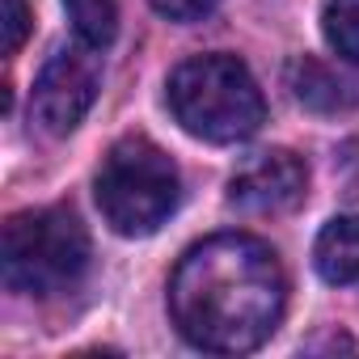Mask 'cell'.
Wrapping results in <instances>:
<instances>
[{
  "mask_svg": "<svg viewBox=\"0 0 359 359\" xmlns=\"http://www.w3.org/2000/svg\"><path fill=\"white\" fill-rule=\"evenodd\" d=\"M0 30H5V55H18L30 34V9L26 0H5L0 5Z\"/></svg>",
  "mask_w": 359,
  "mask_h": 359,
  "instance_id": "obj_11",
  "label": "cell"
},
{
  "mask_svg": "<svg viewBox=\"0 0 359 359\" xmlns=\"http://www.w3.org/2000/svg\"><path fill=\"white\" fill-rule=\"evenodd\" d=\"M321 34L338 60L359 64V0H325Z\"/></svg>",
  "mask_w": 359,
  "mask_h": 359,
  "instance_id": "obj_10",
  "label": "cell"
},
{
  "mask_svg": "<svg viewBox=\"0 0 359 359\" xmlns=\"http://www.w3.org/2000/svg\"><path fill=\"white\" fill-rule=\"evenodd\" d=\"M309 191V169L287 148L254 152L229 182V203L250 216H279L292 212Z\"/></svg>",
  "mask_w": 359,
  "mask_h": 359,
  "instance_id": "obj_6",
  "label": "cell"
},
{
  "mask_svg": "<svg viewBox=\"0 0 359 359\" xmlns=\"http://www.w3.org/2000/svg\"><path fill=\"white\" fill-rule=\"evenodd\" d=\"M89 271V233L68 208L18 212L0 241V275L18 296L51 300L72 292Z\"/></svg>",
  "mask_w": 359,
  "mask_h": 359,
  "instance_id": "obj_3",
  "label": "cell"
},
{
  "mask_svg": "<svg viewBox=\"0 0 359 359\" xmlns=\"http://www.w3.org/2000/svg\"><path fill=\"white\" fill-rule=\"evenodd\" d=\"M148 5L169 22H203L208 13H216L220 0H148Z\"/></svg>",
  "mask_w": 359,
  "mask_h": 359,
  "instance_id": "obj_12",
  "label": "cell"
},
{
  "mask_svg": "<svg viewBox=\"0 0 359 359\" xmlns=\"http://www.w3.org/2000/svg\"><path fill=\"white\" fill-rule=\"evenodd\" d=\"M287 304L279 254L250 233H216L191 245L169 279V313L191 346L245 355L262 346Z\"/></svg>",
  "mask_w": 359,
  "mask_h": 359,
  "instance_id": "obj_1",
  "label": "cell"
},
{
  "mask_svg": "<svg viewBox=\"0 0 359 359\" xmlns=\"http://www.w3.org/2000/svg\"><path fill=\"white\" fill-rule=\"evenodd\" d=\"M102 89V64L93 55V47L72 43V47H55L51 60L39 68L34 76V93H30V118L47 131V135H68L85 123V114L93 110Z\"/></svg>",
  "mask_w": 359,
  "mask_h": 359,
  "instance_id": "obj_5",
  "label": "cell"
},
{
  "mask_svg": "<svg viewBox=\"0 0 359 359\" xmlns=\"http://www.w3.org/2000/svg\"><path fill=\"white\" fill-rule=\"evenodd\" d=\"M169 110L208 144H241L266 118L262 89L237 55H195L177 64L169 76Z\"/></svg>",
  "mask_w": 359,
  "mask_h": 359,
  "instance_id": "obj_2",
  "label": "cell"
},
{
  "mask_svg": "<svg viewBox=\"0 0 359 359\" xmlns=\"http://www.w3.org/2000/svg\"><path fill=\"white\" fill-rule=\"evenodd\" d=\"M97 208L118 237H152L182 199L177 165L148 135L118 140L97 169Z\"/></svg>",
  "mask_w": 359,
  "mask_h": 359,
  "instance_id": "obj_4",
  "label": "cell"
},
{
  "mask_svg": "<svg viewBox=\"0 0 359 359\" xmlns=\"http://www.w3.org/2000/svg\"><path fill=\"white\" fill-rule=\"evenodd\" d=\"M287 81H292V93L309 106V110H342L346 102H351V85L334 72V68H325V64H317V60H296L292 68H287Z\"/></svg>",
  "mask_w": 359,
  "mask_h": 359,
  "instance_id": "obj_8",
  "label": "cell"
},
{
  "mask_svg": "<svg viewBox=\"0 0 359 359\" xmlns=\"http://www.w3.org/2000/svg\"><path fill=\"white\" fill-rule=\"evenodd\" d=\"M313 266L330 287H359V216H334L317 233Z\"/></svg>",
  "mask_w": 359,
  "mask_h": 359,
  "instance_id": "obj_7",
  "label": "cell"
},
{
  "mask_svg": "<svg viewBox=\"0 0 359 359\" xmlns=\"http://www.w3.org/2000/svg\"><path fill=\"white\" fill-rule=\"evenodd\" d=\"M64 9H68V22L85 47L102 51L114 43V34H118V5L114 0H64Z\"/></svg>",
  "mask_w": 359,
  "mask_h": 359,
  "instance_id": "obj_9",
  "label": "cell"
}]
</instances>
